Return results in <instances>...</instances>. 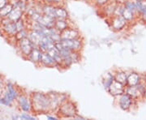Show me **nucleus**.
<instances>
[{
  "instance_id": "obj_31",
  "label": "nucleus",
  "mask_w": 146,
  "mask_h": 120,
  "mask_svg": "<svg viewBox=\"0 0 146 120\" xmlns=\"http://www.w3.org/2000/svg\"><path fill=\"white\" fill-rule=\"evenodd\" d=\"M20 118H21V119H31V120L35 119V118L32 117V116H30V115H26V114H24L23 115H21Z\"/></svg>"
},
{
  "instance_id": "obj_12",
  "label": "nucleus",
  "mask_w": 146,
  "mask_h": 120,
  "mask_svg": "<svg viewBox=\"0 0 146 120\" xmlns=\"http://www.w3.org/2000/svg\"><path fill=\"white\" fill-rule=\"evenodd\" d=\"M18 101H19V104H20L21 108L24 111H29V110H31V101L28 99V97H27L26 96H25V95L20 96L19 97V99H18Z\"/></svg>"
},
{
  "instance_id": "obj_1",
  "label": "nucleus",
  "mask_w": 146,
  "mask_h": 120,
  "mask_svg": "<svg viewBox=\"0 0 146 120\" xmlns=\"http://www.w3.org/2000/svg\"><path fill=\"white\" fill-rule=\"evenodd\" d=\"M32 107L36 112H46L50 110V100L48 94L35 93L32 96Z\"/></svg>"
},
{
  "instance_id": "obj_11",
  "label": "nucleus",
  "mask_w": 146,
  "mask_h": 120,
  "mask_svg": "<svg viewBox=\"0 0 146 120\" xmlns=\"http://www.w3.org/2000/svg\"><path fill=\"white\" fill-rule=\"evenodd\" d=\"M131 105V97H130L127 93H123L121 95L119 99V106L123 110L129 109Z\"/></svg>"
},
{
  "instance_id": "obj_2",
  "label": "nucleus",
  "mask_w": 146,
  "mask_h": 120,
  "mask_svg": "<svg viewBox=\"0 0 146 120\" xmlns=\"http://www.w3.org/2000/svg\"><path fill=\"white\" fill-rule=\"evenodd\" d=\"M59 114L67 118H74L77 115V109L76 105L72 101H64L58 107Z\"/></svg>"
},
{
  "instance_id": "obj_15",
  "label": "nucleus",
  "mask_w": 146,
  "mask_h": 120,
  "mask_svg": "<svg viewBox=\"0 0 146 120\" xmlns=\"http://www.w3.org/2000/svg\"><path fill=\"white\" fill-rule=\"evenodd\" d=\"M51 57L57 62V63L58 64V66H62V64H63V58L61 57V55H60V53L59 51L57 49L55 48V47L54 46L52 48H50V50H48L46 51Z\"/></svg>"
},
{
  "instance_id": "obj_28",
  "label": "nucleus",
  "mask_w": 146,
  "mask_h": 120,
  "mask_svg": "<svg viewBox=\"0 0 146 120\" xmlns=\"http://www.w3.org/2000/svg\"><path fill=\"white\" fill-rule=\"evenodd\" d=\"M125 7H127V9L132 11L134 12L135 11H136V3H131V2H127V3H126Z\"/></svg>"
},
{
  "instance_id": "obj_21",
  "label": "nucleus",
  "mask_w": 146,
  "mask_h": 120,
  "mask_svg": "<svg viewBox=\"0 0 146 120\" xmlns=\"http://www.w3.org/2000/svg\"><path fill=\"white\" fill-rule=\"evenodd\" d=\"M140 82V77L138 76V74L136 73H131L127 76V84H128L130 86H134V85H137Z\"/></svg>"
},
{
  "instance_id": "obj_17",
  "label": "nucleus",
  "mask_w": 146,
  "mask_h": 120,
  "mask_svg": "<svg viewBox=\"0 0 146 120\" xmlns=\"http://www.w3.org/2000/svg\"><path fill=\"white\" fill-rule=\"evenodd\" d=\"M4 30L10 35H16L18 32L16 22L11 21H8V23H7L4 25Z\"/></svg>"
},
{
  "instance_id": "obj_26",
  "label": "nucleus",
  "mask_w": 146,
  "mask_h": 120,
  "mask_svg": "<svg viewBox=\"0 0 146 120\" xmlns=\"http://www.w3.org/2000/svg\"><path fill=\"white\" fill-rule=\"evenodd\" d=\"M133 11H132L127 9V7H124L123 11V13H122V16L125 19L126 21H131L132 18H133Z\"/></svg>"
},
{
  "instance_id": "obj_14",
  "label": "nucleus",
  "mask_w": 146,
  "mask_h": 120,
  "mask_svg": "<svg viewBox=\"0 0 146 120\" xmlns=\"http://www.w3.org/2000/svg\"><path fill=\"white\" fill-rule=\"evenodd\" d=\"M42 53V50L38 47L34 46V48L32 50L31 53L29 54V55L28 56V58L31 60L32 62H33V63H40Z\"/></svg>"
},
{
  "instance_id": "obj_32",
  "label": "nucleus",
  "mask_w": 146,
  "mask_h": 120,
  "mask_svg": "<svg viewBox=\"0 0 146 120\" xmlns=\"http://www.w3.org/2000/svg\"><path fill=\"white\" fill-rule=\"evenodd\" d=\"M7 4V0H0V9Z\"/></svg>"
},
{
  "instance_id": "obj_33",
  "label": "nucleus",
  "mask_w": 146,
  "mask_h": 120,
  "mask_svg": "<svg viewBox=\"0 0 146 120\" xmlns=\"http://www.w3.org/2000/svg\"><path fill=\"white\" fill-rule=\"evenodd\" d=\"M46 117H47V119H56V118L52 117V116H49V115H47Z\"/></svg>"
},
{
  "instance_id": "obj_4",
  "label": "nucleus",
  "mask_w": 146,
  "mask_h": 120,
  "mask_svg": "<svg viewBox=\"0 0 146 120\" xmlns=\"http://www.w3.org/2000/svg\"><path fill=\"white\" fill-rule=\"evenodd\" d=\"M19 46H20V49L22 54L26 56L29 55L32 50L34 48V45L33 44V42L29 38V37H25L19 40Z\"/></svg>"
},
{
  "instance_id": "obj_25",
  "label": "nucleus",
  "mask_w": 146,
  "mask_h": 120,
  "mask_svg": "<svg viewBox=\"0 0 146 120\" xmlns=\"http://www.w3.org/2000/svg\"><path fill=\"white\" fill-rule=\"evenodd\" d=\"M114 80H115V79H114V76H113L112 75H110V74H106V76H105V78L103 79V85H104L105 89H108V87L110 85V84L113 82Z\"/></svg>"
},
{
  "instance_id": "obj_6",
  "label": "nucleus",
  "mask_w": 146,
  "mask_h": 120,
  "mask_svg": "<svg viewBox=\"0 0 146 120\" xmlns=\"http://www.w3.org/2000/svg\"><path fill=\"white\" fill-rule=\"evenodd\" d=\"M40 63L47 67V68H53V67H58V64L57 62L47 52H42V56H41V60Z\"/></svg>"
},
{
  "instance_id": "obj_20",
  "label": "nucleus",
  "mask_w": 146,
  "mask_h": 120,
  "mask_svg": "<svg viewBox=\"0 0 146 120\" xmlns=\"http://www.w3.org/2000/svg\"><path fill=\"white\" fill-rule=\"evenodd\" d=\"M116 4L115 3H108L106 5H105L103 7V9H104V14L108 16H114V13H115V10L116 8Z\"/></svg>"
},
{
  "instance_id": "obj_30",
  "label": "nucleus",
  "mask_w": 146,
  "mask_h": 120,
  "mask_svg": "<svg viewBox=\"0 0 146 120\" xmlns=\"http://www.w3.org/2000/svg\"><path fill=\"white\" fill-rule=\"evenodd\" d=\"M95 3L99 7H104L110 2V0H94Z\"/></svg>"
},
{
  "instance_id": "obj_19",
  "label": "nucleus",
  "mask_w": 146,
  "mask_h": 120,
  "mask_svg": "<svg viewBox=\"0 0 146 120\" xmlns=\"http://www.w3.org/2000/svg\"><path fill=\"white\" fill-rule=\"evenodd\" d=\"M68 22L67 20H60V19H55V23H54V28L56 29L58 31L60 32L63 31L64 29H66L68 28Z\"/></svg>"
},
{
  "instance_id": "obj_18",
  "label": "nucleus",
  "mask_w": 146,
  "mask_h": 120,
  "mask_svg": "<svg viewBox=\"0 0 146 120\" xmlns=\"http://www.w3.org/2000/svg\"><path fill=\"white\" fill-rule=\"evenodd\" d=\"M54 10H55V6L51 4H44L42 6V14L50 16L55 19L54 17Z\"/></svg>"
},
{
  "instance_id": "obj_7",
  "label": "nucleus",
  "mask_w": 146,
  "mask_h": 120,
  "mask_svg": "<svg viewBox=\"0 0 146 120\" xmlns=\"http://www.w3.org/2000/svg\"><path fill=\"white\" fill-rule=\"evenodd\" d=\"M61 39H76L80 37V32L77 29L68 27L60 32Z\"/></svg>"
},
{
  "instance_id": "obj_10",
  "label": "nucleus",
  "mask_w": 146,
  "mask_h": 120,
  "mask_svg": "<svg viewBox=\"0 0 146 120\" xmlns=\"http://www.w3.org/2000/svg\"><path fill=\"white\" fill-rule=\"evenodd\" d=\"M44 37V34L42 32L36 31V30H32L29 33V38L31 40L33 44L34 45V46L38 47L39 44L42 42V37Z\"/></svg>"
},
{
  "instance_id": "obj_16",
  "label": "nucleus",
  "mask_w": 146,
  "mask_h": 120,
  "mask_svg": "<svg viewBox=\"0 0 146 120\" xmlns=\"http://www.w3.org/2000/svg\"><path fill=\"white\" fill-rule=\"evenodd\" d=\"M21 16H22V9L19 7H15L14 6V8L13 10L11 11V13L8 15V19L11 21H14L16 22V21H18L19 19H21Z\"/></svg>"
},
{
  "instance_id": "obj_29",
  "label": "nucleus",
  "mask_w": 146,
  "mask_h": 120,
  "mask_svg": "<svg viewBox=\"0 0 146 120\" xmlns=\"http://www.w3.org/2000/svg\"><path fill=\"white\" fill-rule=\"evenodd\" d=\"M16 27H17V30L18 32L21 31L23 29H25V25H24V23H23V21L21 19H19L18 21H16Z\"/></svg>"
},
{
  "instance_id": "obj_34",
  "label": "nucleus",
  "mask_w": 146,
  "mask_h": 120,
  "mask_svg": "<svg viewBox=\"0 0 146 120\" xmlns=\"http://www.w3.org/2000/svg\"><path fill=\"white\" fill-rule=\"evenodd\" d=\"M144 95H145V97L146 98V91H145V93H144Z\"/></svg>"
},
{
  "instance_id": "obj_22",
  "label": "nucleus",
  "mask_w": 146,
  "mask_h": 120,
  "mask_svg": "<svg viewBox=\"0 0 146 120\" xmlns=\"http://www.w3.org/2000/svg\"><path fill=\"white\" fill-rule=\"evenodd\" d=\"M13 8H14V6L12 4H11V3L7 4V3L3 8L0 9V16H2V17L7 16L11 13V11L13 10Z\"/></svg>"
},
{
  "instance_id": "obj_13",
  "label": "nucleus",
  "mask_w": 146,
  "mask_h": 120,
  "mask_svg": "<svg viewBox=\"0 0 146 120\" xmlns=\"http://www.w3.org/2000/svg\"><path fill=\"white\" fill-rule=\"evenodd\" d=\"M54 17L55 19H60V20H67L68 18V13L67 10L63 7L62 6H55L54 10Z\"/></svg>"
},
{
  "instance_id": "obj_5",
  "label": "nucleus",
  "mask_w": 146,
  "mask_h": 120,
  "mask_svg": "<svg viewBox=\"0 0 146 120\" xmlns=\"http://www.w3.org/2000/svg\"><path fill=\"white\" fill-rule=\"evenodd\" d=\"M124 84L119 83L116 80H113V82L110 84L107 91L109 92V93L112 96H119V95H122L124 93Z\"/></svg>"
},
{
  "instance_id": "obj_8",
  "label": "nucleus",
  "mask_w": 146,
  "mask_h": 120,
  "mask_svg": "<svg viewBox=\"0 0 146 120\" xmlns=\"http://www.w3.org/2000/svg\"><path fill=\"white\" fill-rule=\"evenodd\" d=\"M36 22H38L39 24H41L42 25L46 27V28L51 29V28H54V26L55 19L53 18V17H50V16H46V15L42 14V16H40V18L38 19V21Z\"/></svg>"
},
{
  "instance_id": "obj_9",
  "label": "nucleus",
  "mask_w": 146,
  "mask_h": 120,
  "mask_svg": "<svg viewBox=\"0 0 146 120\" xmlns=\"http://www.w3.org/2000/svg\"><path fill=\"white\" fill-rule=\"evenodd\" d=\"M126 22L127 21L122 16H114V18L111 20V26L114 29L121 30L125 26Z\"/></svg>"
},
{
  "instance_id": "obj_23",
  "label": "nucleus",
  "mask_w": 146,
  "mask_h": 120,
  "mask_svg": "<svg viewBox=\"0 0 146 120\" xmlns=\"http://www.w3.org/2000/svg\"><path fill=\"white\" fill-rule=\"evenodd\" d=\"M114 79H115V80L123 84H126L127 82V76L124 72H118L114 76Z\"/></svg>"
},
{
  "instance_id": "obj_27",
  "label": "nucleus",
  "mask_w": 146,
  "mask_h": 120,
  "mask_svg": "<svg viewBox=\"0 0 146 120\" xmlns=\"http://www.w3.org/2000/svg\"><path fill=\"white\" fill-rule=\"evenodd\" d=\"M46 4H51V5L58 6L63 2V0H42Z\"/></svg>"
},
{
  "instance_id": "obj_3",
  "label": "nucleus",
  "mask_w": 146,
  "mask_h": 120,
  "mask_svg": "<svg viewBox=\"0 0 146 120\" xmlns=\"http://www.w3.org/2000/svg\"><path fill=\"white\" fill-rule=\"evenodd\" d=\"M60 42L64 48L69 49L73 51H80L83 46L82 40L80 39V37L76 39H61Z\"/></svg>"
},
{
  "instance_id": "obj_35",
  "label": "nucleus",
  "mask_w": 146,
  "mask_h": 120,
  "mask_svg": "<svg viewBox=\"0 0 146 120\" xmlns=\"http://www.w3.org/2000/svg\"><path fill=\"white\" fill-rule=\"evenodd\" d=\"M137 1H144V0H137Z\"/></svg>"
},
{
  "instance_id": "obj_24",
  "label": "nucleus",
  "mask_w": 146,
  "mask_h": 120,
  "mask_svg": "<svg viewBox=\"0 0 146 120\" xmlns=\"http://www.w3.org/2000/svg\"><path fill=\"white\" fill-rule=\"evenodd\" d=\"M136 10L142 12L144 15H146V0L144 1H137L136 3Z\"/></svg>"
}]
</instances>
